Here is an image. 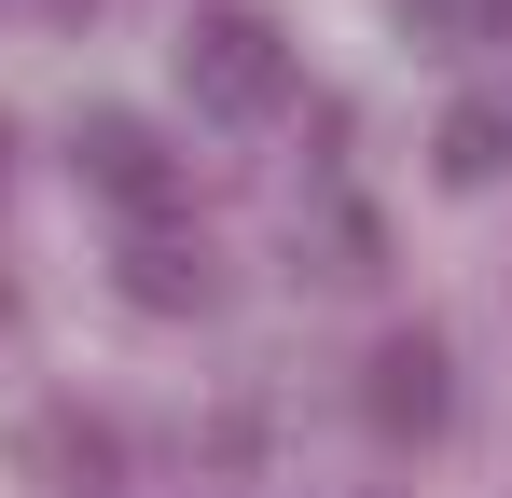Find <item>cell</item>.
Returning a JSON list of instances; mask_svg holds the SVG:
<instances>
[{"label": "cell", "mask_w": 512, "mask_h": 498, "mask_svg": "<svg viewBox=\"0 0 512 498\" xmlns=\"http://www.w3.org/2000/svg\"><path fill=\"white\" fill-rule=\"evenodd\" d=\"M180 97H194L208 125H263V111L291 97V42H277V14H250V0L180 14Z\"/></svg>", "instance_id": "obj_1"}, {"label": "cell", "mask_w": 512, "mask_h": 498, "mask_svg": "<svg viewBox=\"0 0 512 498\" xmlns=\"http://www.w3.org/2000/svg\"><path fill=\"white\" fill-rule=\"evenodd\" d=\"M70 180L111 194L139 236L180 208V153H167V125H139V111H84V125H70Z\"/></svg>", "instance_id": "obj_2"}, {"label": "cell", "mask_w": 512, "mask_h": 498, "mask_svg": "<svg viewBox=\"0 0 512 498\" xmlns=\"http://www.w3.org/2000/svg\"><path fill=\"white\" fill-rule=\"evenodd\" d=\"M360 415H374V443H443V415H457V346H443V332H388V346L360 360Z\"/></svg>", "instance_id": "obj_3"}, {"label": "cell", "mask_w": 512, "mask_h": 498, "mask_svg": "<svg viewBox=\"0 0 512 498\" xmlns=\"http://www.w3.org/2000/svg\"><path fill=\"white\" fill-rule=\"evenodd\" d=\"M14 457L42 471V485H70V498H97L111 471H125V443H111V415H70V402H42L28 429H14Z\"/></svg>", "instance_id": "obj_4"}, {"label": "cell", "mask_w": 512, "mask_h": 498, "mask_svg": "<svg viewBox=\"0 0 512 498\" xmlns=\"http://www.w3.org/2000/svg\"><path fill=\"white\" fill-rule=\"evenodd\" d=\"M125 305H153V319H208V305H222V277H208V249H194V236L153 222V236L125 249Z\"/></svg>", "instance_id": "obj_5"}, {"label": "cell", "mask_w": 512, "mask_h": 498, "mask_svg": "<svg viewBox=\"0 0 512 498\" xmlns=\"http://www.w3.org/2000/svg\"><path fill=\"white\" fill-rule=\"evenodd\" d=\"M429 153H443V180H457V194H471V180H499V166H512V97H457Z\"/></svg>", "instance_id": "obj_6"}, {"label": "cell", "mask_w": 512, "mask_h": 498, "mask_svg": "<svg viewBox=\"0 0 512 498\" xmlns=\"http://www.w3.org/2000/svg\"><path fill=\"white\" fill-rule=\"evenodd\" d=\"M416 28H443V42H485V28H512V0H416Z\"/></svg>", "instance_id": "obj_7"}, {"label": "cell", "mask_w": 512, "mask_h": 498, "mask_svg": "<svg viewBox=\"0 0 512 498\" xmlns=\"http://www.w3.org/2000/svg\"><path fill=\"white\" fill-rule=\"evenodd\" d=\"M0 166H14V125H0Z\"/></svg>", "instance_id": "obj_8"}]
</instances>
